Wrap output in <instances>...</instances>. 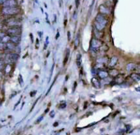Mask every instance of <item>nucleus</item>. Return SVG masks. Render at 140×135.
I'll return each mask as SVG.
<instances>
[{
    "label": "nucleus",
    "instance_id": "1",
    "mask_svg": "<svg viewBox=\"0 0 140 135\" xmlns=\"http://www.w3.org/2000/svg\"><path fill=\"white\" fill-rule=\"evenodd\" d=\"M107 23H108V21H107V19L105 17V15L99 13L95 18L94 27L99 31H103L107 26Z\"/></svg>",
    "mask_w": 140,
    "mask_h": 135
},
{
    "label": "nucleus",
    "instance_id": "2",
    "mask_svg": "<svg viewBox=\"0 0 140 135\" xmlns=\"http://www.w3.org/2000/svg\"><path fill=\"white\" fill-rule=\"evenodd\" d=\"M20 8L16 7H4L2 9V13L5 16H14L20 12Z\"/></svg>",
    "mask_w": 140,
    "mask_h": 135
},
{
    "label": "nucleus",
    "instance_id": "3",
    "mask_svg": "<svg viewBox=\"0 0 140 135\" xmlns=\"http://www.w3.org/2000/svg\"><path fill=\"white\" fill-rule=\"evenodd\" d=\"M103 43H104L103 42L102 40H100V39L96 38H92V40H91V41H90V47H91V49L97 52L98 49L102 46V45H103Z\"/></svg>",
    "mask_w": 140,
    "mask_h": 135
},
{
    "label": "nucleus",
    "instance_id": "4",
    "mask_svg": "<svg viewBox=\"0 0 140 135\" xmlns=\"http://www.w3.org/2000/svg\"><path fill=\"white\" fill-rule=\"evenodd\" d=\"M7 35L12 37V36H19L21 34V29L20 27H9L6 31Z\"/></svg>",
    "mask_w": 140,
    "mask_h": 135
},
{
    "label": "nucleus",
    "instance_id": "5",
    "mask_svg": "<svg viewBox=\"0 0 140 135\" xmlns=\"http://www.w3.org/2000/svg\"><path fill=\"white\" fill-rule=\"evenodd\" d=\"M19 58V54L16 53H8L5 56V60L8 62V64H12L16 62Z\"/></svg>",
    "mask_w": 140,
    "mask_h": 135
},
{
    "label": "nucleus",
    "instance_id": "6",
    "mask_svg": "<svg viewBox=\"0 0 140 135\" xmlns=\"http://www.w3.org/2000/svg\"><path fill=\"white\" fill-rule=\"evenodd\" d=\"M5 24L9 27H20L21 26V21L16 19L10 18V19H8Z\"/></svg>",
    "mask_w": 140,
    "mask_h": 135
},
{
    "label": "nucleus",
    "instance_id": "7",
    "mask_svg": "<svg viewBox=\"0 0 140 135\" xmlns=\"http://www.w3.org/2000/svg\"><path fill=\"white\" fill-rule=\"evenodd\" d=\"M126 69L128 72L129 71H140V66L136 65L133 62H129L126 65Z\"/></svg>",
    "mask_w": 140,
    "mask_h": 135
},
{
    "label": "nucleus",
    "instance_id": "8",
    "mask_svg": "<svg viewBox=\"0 0 140 135\" xmlns=\"http://www.w3.org/2000/svg\"><path fill=\"white\" fill-rule=\"evenodd\" d=\"M91 84L93 86L94 88H96V89H100L101 87V82L98 78L93 77L91 79Z\"/></svg>",
    "mask_w": 140,
    "mask_h": 135
},
{
    "label": "nucleus",
    "instance_id": "9",
    "mask_svg": "<svg viewBox=\"0 0 140 135\" xmlns=\"http://www.w3.org/2000/svg\"><path fill=\"white\" fill-rule=\"evenodd\" d=\"M109 46H108L107 44L103 43V44L102 45V46L98 49L97 54H99V55H100V56H103V55L105 54L106 52H107V51L109 50Z\"/></svg>",
    "mask_w": 140,
    "mask_h": 135
},
{
    "label": "nucleus",
    "instance_id": "10",
    "mask_svg": "<svg viewBox=\"0 0 140 135\" xmlns=\"http://www.w3.org/2000/svg\"><path fill=\"white\" fill-rule=\"evenodd\" d=\"M97 76L99 77L100 79L101 80H104L106 78H109V75H108V71L106 70H100V71H98L96 73Z\"/></svg>",
    "mask_w": 140,
    "mask_h": 135
},
{
    "label": "nucleus",
    "instance_id": "11",
    "mask_svg": "<svg viewBox=\"0 0 140 135\" xmlns=\"http://www.w3.org/2000/svg\"><path fill=\"white\" fill-rule=\"evenodd\" d=\"M3 5L4 7H16L18 2L16 0H6Z\"/></svg>",
    "mask_w": 140,
    "mask_h": 135
},
{
    "label": "nucleus",
    "instance_id": "12",
    "mask_svg": "<svg viewBox=\"0 0 140 135\" xmlns=\"http://www.w3.org/2000/svg\"><path fill=\"white\" fill-rule=\"evenodd\" d=\"M92 32H93L94 36V38H98V39L101 40V39H102V38L104 37L103 32L99 31V30H96V28H94V27H93Z\"/></svg>",
    "mask_w": 140,
    "mask_h": 135
},
{
    "label": "nucleus",
    "instance_id": "13",
    "mask_svg": "<svg viewBox=\"0 0 140 135\" xmlns=\"http://www.w3.org/2000/svg\"><path fill=\"white\" fill-rule=\"evenodd\" d=\"M118 58L117 57V56H112L109 60L108 67L109 68H111V69L114 68L116 65V64L118 63Z\"/></svg>",
    "mask_w": 140,
    "mask_h": 135
},
{
    "label": "nucleus",
    "instance_id": "14",
    "mask_svg": "<svg viewBox=\"0 0 140 135\" xmlns=\"http://www.w3.org/2000/svg\"><path fill=\"white\" fill-rule=\"evenodd\" d=\"M124 74L119 73L115 78H113L112 82H115V84H122L124 82Z\"/></svg>",
    "mask_w": 140,
    "mask_h": 135
},
{
    "label": "nucleus",
    "instance_id": "15",
    "mask_svg": "<svg viewBox=\"0 0 140 135\" xmlns=\"http://www.w3.org/2000/svg\"><path fill=\"white\" fill-rule=\"evenodd\" d=\"M109 58L108 56L106 55H103V56H100L99 58H96V63H100V64H104L105 65L107 62H108Z\"/></svg>",
    "mask_w": 140,
    "mask_h": 135
},
{
    "label": "nucleus",
    "instance_id": "16",
    "mask_svg": "<svg viewBox=\"0 0 140 135\" xmlns=\"http://www.w3.org/2000/svg\"><path fill=\"white\" fill-rule=\"evenodd\" d=\"M119 71L118 69H110L109 71H108V75H109V77H111V78H115L116 76H118L119 74Z\"/></svg>",
    "mask_w": 140,
    "mask_h": 135
},
{
    "label": "nucleus",
    "instance_id": "17",
    "mask_svg": "<svg viewBox=\"0 0 140 135\" xmlns=\"http://www.w3.org/2000/svg\"><path fill=\"white\" fill-rule=\"evenodd\" d=\"M20 41H21V37L19 36H12L10 38V42H11L13 44H15L16 45H19Z\"/></svg>",
    "mask_w": 140,
    "mask_h": 135
},
{
    "label": "nucleus",
    "instance_id": "18",
    "mask_svg": "<svg viewBox=\"0 0 140 135\" xmlns=\"http://www.w3.org/2000/svg\"><path fill=\"white\" fill-rule=\"evenodd\" d=\"M130 78L135 82H138L140 80V74L139 73H136V72L130 73Z\"/></svg>",
    "mask_w": 140,
    "mask_h": 135
},
{
    "label": "nucleus",
    "instance_id": "19",
    "mask_svg": "<svg viewBox=\"0 0 140 135\" xmlns=\"http://www.w3.org/2000/svg\"><path fill=\"white\" fill-rule=\"evenodd\" d=\"M99 11H100V14L104 15H106L109 14V12L108 8L107 7H105L104 5H100V7H99Z\"/></svg>",
    "mask_w": 140,
    "mask_h": 135
},
{
    "label": "nucleus",
    "instance_id": "20",
    "mask_svg": "<svg viewBox=\"0 0 140 135\" xmlns=\"http://www.w3.org/2000/svg\"><path fill=\"white\" fill-rule=\"evenodd\" d=\"M5 46H6V50H10V51L15 50L16 49V45L12 43L11 42H8V43H5Z\"/></svg>",
    "mask_w": 140,
    "mask_h": 135
},
{
    "label": "nucleus",
    "instance_id": "21",
    "mask_svg": "<svg viewBox=\"0 0 140 135\" xmlns=\"http://www.w3.org/2000/svg\"><path fill=\"white\" fill-rule=\"evenodd\" d=\"M105 68H106L105 65L97 63V64L95 65V67H94V69H96V71H100V70H105Z\"/></svg>",
    "mask_w": 140,
    "mask_h": 135
},
{
    "label": "nucleus",
    "instance_id": "22",
    "mask_svg": "<svg viewBox=\"0 0 140 135\" xmlns=\"http://www.w3.org/2000/svg\"><path fill=\"white\" fill-rule=\"evenodd\" d=\"M69 56H70V49H67L66 51V56H65V58L64 59V62H63V65L64 66H65L67 63L68 60L69 59Z\"/></svg>",
    "mask_w": 140,
    "mask_h": 135
},
{
    "label": "nucleus",
    "instance_id": "23",
    "mask_svg": "<svg viewBox=\"0 0 140 135\" xmlns=\"http://www.w3.org/2000/svg\"><path fill=\"white\" fill-rule=\"evenodd\" d=\"M76 63L78 67H80L81 65V54H78L77 55V59H76Z\"/></svg>",
    "mask_w": 140,
    "mask_h": 135
},
{
    "label": "nucleus",
    "instance_id": "24",
    "mask_svg": "<svg viewBox=\"0 0 140 135\" xmlns=\"http://www.w3.org/2000/svg\"><path fill=\"white\" fill-rule=\"evenodd\" d=\"M12 65L11 64H7L4 67V71L5 74H9L10 73L11 70H12Z\"/></svg>",
    "mask_w": 140,
    "mask_h": 135
},
{
    "label": "nucleus",
    "instance_id": "25",
    "mask_svg": "<svg viewBox=\"0 0 140 135\" xmlns=\"http://www.w3.org/2000/svg\"><path fill=\"white\" fill-rule=\"evenodd\" d=\"M79 34H78L77 35V37H76V38H75V45H74V47H75V49H77L78 47H79Z\"/></svg>",
    "mask_w": 140,
    "mask_h": 135
},
{
    "label": "nucleus",
    "instance_id": "26",
    "mask_svg": "<svg viewBox=\"0 0 140 135\" xmlns=\"http://www.w3.org/2000/svg\"><path fill=\"white\" fill-rule=\"evenodd\" d=\"M10 36L6 35V36H5V37L1 39V41L0 42H2V43H8V42H10Z\"/></svg>",
    "mask_w": 140,
    "mask_h": 135
},
{
    "label": "nucleus",
    "instance_id": "27",
    "mask_svg": "<svg viewBox=\"0 0 140 135\" xmlns=\"http://www.w3.org/2000/svg\"><path fill=\"white\" fill-rule=\"evenodd\" d=\"M5 50H6L5 43L0 42V51H5Z\"/></svg>",
    "mask_w": 140,
    "mask_h": 135
},
{
    "label": "nucleus",
    "instance_id": "28",
    "mask_svg": "<svg viewBox=\"0 0 140 135\" xmlns=\"http://www.w3.org/2000/svg\"><path fill=\"white\" fill-rule=\"evenodd\" d=\"M19 82L21 86H23V84H24L23 79V77H22V76H21V74H19Z\"/></svg>",
    "mask_w": 140,
    "mask_h": 135
},
{
    "label": "nucleus",
    "instance_id": "29",
    "mask_svg": "<svg viewBox=\"0 0 140 135\" xmlns=\"http://www.w3.org/2000/svg\"><path fill=\"white\" fill-rule=\"evenodd\" d=\"M7 35V34H6V32H0V41H1V39L4 38V37H5Z\"/></svg>",
    "mask_w": 140,
    "mask_h": 135
},
{
    "label": "nucleus",
    "instance_id": "30",
    "mask_svg": "<svg viewBox=\"0 0 140 135\" xmlns=\"http://www.w3.org/2000/svg\"><path fill=\"white\" fill-rule=\"evenodd\" d=\"M66 106V102H64V103L60 104V106H59V108L63 109V108H65Z\"/></svg>",
    "mask_w": 140,
    "mask_h": 135
},
{
    "label": "nucleus",
    "instance_id": "31",
    "mask_svg": "<svg viewBox=\"0 0 140 135\" xmlns=\"http://www.w3.org/2000/svg\"><path fill=\"white\" fill-rule=\"evenodd\" d=\"M48 43H49V37H47V38H46V42H45V46H44V49H47V46H48Z\"/></svg>",
    "mask_w": 140,
    "mask_h": 135
},
{
    "label": "nucleus",
    "instance_id": "32",
    "mask_svg": "<svg viewBox=\"0 0 140 135\" xmlns=\"http://www.w3.org/2000/svg\"><path fill=\"white\" fill-rule=\"evenodd\" d=\"M43 117H44V116L43 115H42V116H40L38 119H37L36 122V124H38V123H40V121H41L43 119Z\"/></svg>",
    "mask_w": 140,
    "mask_h": 135
},
{
    "label": "nucleus",
    "instance_id": "33",
    "mask_svg": "<svg viewBox=\"0 0 140 135\" xmlns=\"http://www.w3.org/2000/svg\"><path fill=\"white\" fill-rule=\"evenodd\" d=\"M68 34V41H70V39H71V36H70V32L68 31L67 32Z\"/></svg>",
    "mask_w": 140,
    "mask_h": 135
},
{
    "label": "nucleus",
    "instance_id": "34",
    "mask_svg": "<svg viewBox=\"0 0 140 135\" xmlns=\"http://www.w3.org/2000/svg\"><path fill=\"white\" fill-rule=\"evenodd\" d=\"M39 47V40L36 38V48L38 49Z\"/></svg>",
    "mask_w": 140,
    "mask_h": 135
},
{
    "label": "nucleus",
    "instance_id": "35",
    "mask_svg": "<svg viewBox=\"0 0 140 135\" xmlns=\"http://www.w3.org/2000/svg\"><path fill=\"white\" fill-rule=\"evenodd\" d=\"M77 82H75V83H74V86H73V92H74V91H75V89H76V87H77Z\"/></svg>",
    "mask_w": 140,
    "mask_h": 135
},
{
    "label": "nucleus",
    "instance_id": "36",
    "mask_svg": "<svg viewBox=\"0 0 140 135\" xmlns=\"http://www.w3.org/2000/svg\"><path fill=\"white\" fill-rule=\"evenodd\" d=\"M36 91H31V93H30V96H31V97H34V96L36 95Z\"/></svg>",
    "mask_w": 140,
    "mask_h": 135
},
{
    "label": "nucleus",
    "instance_id": "37",
    "mask_svg": "<svg viewBox=\"0 0 140 135\" xmlns=\"http://www.w3.org/2000/svg\"><path fill=\"white\" fill-rule=\"evenodd\" d=\"M79 1L80 0H75V3H76V7L78 8L79 7Z\"/></svg>",
    "mask_w": 140,
    "mask_h": 135
},
{
    "label": "nucleus",
    "instance_id": "38",
    "mask_svg": "<svg viewBox=\"0 0 140 135\" xmlns=\"http://www.w3.org/2000/svg\"><path fill=\"white\" fill-rule=\"evenodd\" d=\"M20 102H21V99H19V101H18V102H17V103H16V104L15 106V107H14V109H15L16 108V106H18V105H19V103H20Z\"/></svg>",
    "mask_w": 140,
    "mask_h": 135
},
{
    "label": "nucleus",
    "instance_id": "39",
    "mask_svg": "<svg viewBox=\"0 0 140 135\" xmlns=\"http://www.w3.org/2000/svg\"><path fill=\"white\" fill-rule=\"evenodd\" d=\"M3 29H4V24L0 23V31H1V30H2Z\"/></svg>",
    "mask_w": 140,
    "mask_h": 135
},
{
    "label": "nucleus",
    "instance_id": "40",
    "mask_svg": "<svg viewBox=\"0 0 140 135\" xmlns=\"http://www.w3.org/2000/svg\"><path fill=\"white\" fill-rule=\"evenodd\" d=\"M30 38H31V43H34V37H33V34L31 33V34H30Z\"/></svg>",
    "mask_w": 140,
    "mask_h": 135
},
{
    "label": "nucleus",
    "instance_id": "41",
    "mask_svg": "<svg viewBox=\"0 0 140 135\" xmlns=\"http://www.w3.org/2000/svg\"><path fill=\"white\" fill-rule=\"evenodd\" d=\"M54 114H55V111H51V113H50L51 117H54Z\"/></svg>",
    "mask_w": 140,
    "mask_h": 135
},
{
    "label": "nucleus",
    "instance_id": "42",
    "mask_svg": "<svg viewBox=\"0 0 140 135\" xmlns=\"http://www.w3.org/2000/svg\"><path fill=\"white\" fill-rule=\"evenodd\" d=\"M59 37H60V32H57V34H56V36H55V39H56V40H57Z\"/></svg>",
    "mask_w": 140,
    "mask_h": 135
},
{
    "label": "nucleus",
    "instance_id": "43",
    "mask_svg": "<svg viewBox=\"0 0 140 135\" xmlns=\"http://www.w3.org/2000/svg\"><path fill=\"white\" fill-rule=\"evenodd\" d=\"M38 99H37L36 101V102H34V105H33V106H32V108H31V110H33V108H34V106H35V105H36V104L37 102H38Z\"/></svg>",
    "mask_w": 140,
    "mask_h": 135
},
{
    "label": "nucleus",
    "instance_id": "44",
    "mask_svg": "<svg viewBox=\"0 0 140 135\" xmlns=\"http://www.w3.org/2000/svg\"><path fill=\"white\" fill-rule=\"evenodd\" d=\"M5 1H6V0H0V5H1V4H3Z\"/></svg>",
    "mask_w": 140,
    "mask_h": 135
},
{
    "label": "nucleus",
    "instance_id": "45",
    "mask_svg": "<svg viewBox=\"0 0 140 135\" xmlns=\"http://www.w3.org/2000/svg\"><path fill=\"white\" fill-rule=\"evenodd\" d=\"M38 34H39L40 37H42V33L41 32H38Z\"/></svg>",
    "mask_w": 140,
    "mask_h": 135
},
{
    "label": "nucleus",
    "instance_id": "46",
    "mask_svg": "<svg viewBox=\"0 0 140 135\" xmlns=\"http://www.w3.org/2000/svg\"><path fill=\"white\" fill-rule=\"evenodd\" d=\"M87 104H88V102H85V106H84V108H83L84 109L87 108Z\"/></svg>",
    "mask_w": 140,
    "mask_h": 135
},
{
    "label": "nucleus",
    "instance_id": "47",
    "mask_svg": "<svg viewBox=\"0 0 140 135\" xmlns=\"http://www.w3.org/2000/svg\"><path fill=\"white\" fill-rule=\"evenodd\" d=\"M57 125H58V122H55V123L53 124V126H54V127H56Z\"/></svg>",
    "mask_w": 140,
    "mask_h": 135
},
{
    "label": "nucleus",
    "instance_id": "48",
    "mask_svg": "<svg viewBox=\"0 0 140 135\" xmlns=\"http://www.w3.org/2000/svg\"><path fill=\"white\" fill-rule=\"evenodd\" d=\"M66 23H67V19H65V21H64V26H66Z\"/></svg>",
    "mask_w": 140,
    "mask_h": 135
},
{
    "label": "nucleus",
    "instance_id": "49",
    "mask_svg": "<svg viewBox=\"0 0 140 135\" xmlns=\"http://www.w3.org/2000/svg\"><path fill=\"white\" fill-rule=\"evenodd\" d=\"M49 108H47V109H46V110H45V113H47V112H49Z\"/></svg>",
    "mask_w": 140,
    "mask_h": 135
},
{
    "label": "nucleus",
    "instance_id": "50",
    "mask_svg": "<svg viewBox=\"0 0 140 135\" xmlns=\"http://www.w3.org/2000/svg\"><path fill=\"white\" fill-rule=\"evenodd\" d=\"M114 1H115V3H116V1H117V0H114Z\"/></svg>",
    "mask_w": 140,
    "mask_h": 135
},
{
    "label": "nucleus",
    "instance_id": "51",
    "mask_svg": "<svg viewBox=\"0 0 140 135\" xmlns=\"http://www.w3.org/2000/svg\"><path fill=\"white\" fill-rule=\"evenodd\" d=\"M0 58H1V54H0Z\"/></svg>",
    "mask_w": 140,
    "mask_h": 135
}]
</instances>
